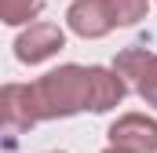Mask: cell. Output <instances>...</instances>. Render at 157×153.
Listing matches in <instances>:
<instances>
[{
	"mask_svg": "<svg viewBox=\"0 0 157 153\" xmlns=\"http://www.w3.org/2000/svg\"><path fill=\"white\" fill-rule=\"evenodd\" d=\"M154 51H146V47H124V51H117V58H113V69H117V76L135 91L139 88V80L146 76V69L154 66Z\"/></svg>",
	"mask_w": 157,
	"mask_h": 153,
	"instance_id": "52a82bcc",
	"label": "cell"
},
{
	"mask_svg": "<svg viewBox=\"0 0 157 153\" xmlns=\"http://www.w3.org/2000/svg\"><path fill=\"white\" fill-rule=\"evenodd\" d=\"M110 11H113V22L117 26H135V22L146 18L150 0H110Z\"/></svg>",
	"mask_w": 157,
	"mask_h": 153,
	"instance_id": "9c48e42d",
	"label": "cell"
},
{
	"mask_svg": "<svg viewBox=\"0 0 157 153\" xmlns=\"http://www.w3.org/2000/svg\"><path fill=\"white\" fill-rule=\"evenodd\" d=\"M102 153H128V150H117V146H106Z\"/></svg>",
	"mask_w": 157,
	"mask_h": 153,
	"instance_id": "8fae6325",
	"label": "cell"
},
{
	"mask_svg": "<svg viewBox=\"0 0 157 153\" xmlns=\"http://www.w3.org/2000/svg\"><path fill=\"white\" fill-rule=\"evenodd\" d=\"M66 29L77 33L80 40H102L117 29L110 0H70L66 7Z\"/></svg>",
	"mask_w": 157,
	"mask_h": 153,
	"instance_id": "277c9868",
	"label": "cell"
},
{
	"mask_svg": "<svg viewBox=\"0 0 157 153\" xmlns=\"http://www.w3.org/2000/svg\"><path fill=\"white\" fill-rule=\"evenodd\" d=\"M135 95L150 106V110H157V58H154V66L146 69V76L139 80V88H135Z\"/></svg>",
	"mask_w": 157,
	"mask_h": 153,
	"instance_id": "30bf717a",
	"label": "cell"
},
{
	"mask_svg": "<svg viewBox=\"0 0 157 153\" xmlns=\"http://www.w3.org/2000/svg\"><path fill=\"white\" fill-rule=\"evenodd\" d=\"M0 117L7 131H29L40 120V102L33 84H4L0 88Z\"/></svg>",
	"mask_w": 157,
	"mask_h": 153,
	"instance_id": "3957f363",
	"label": "cell"
},
{
	"mask_svg": "<svg viewBox=\"0 0 157 153\" xmlns=\"http://www.w3.org/2000/svg\"><path fill=\"white\" fill-rule=\"evenodd\" d=\"M37 88V102H40V117L44 120H66V117H77L88 110L91 102V88H88V66L77 62H66V66H55L44 76L33 80Z\"/></svg>",
	"mask_w": 157,
	"mask_h": 153,
	"instance_id": "6da1fadb",
	"label": "cell"
},
{
	"mask_svg": "<svg viewBox=\"0 0 157 153\" xmlns=\"http://www.w3.org/2000/svg\"><path fill=\"white\" fill-rule=\"evenodd\" d=\"M110 146L128 153H157V120L146 113H121L113 124H110Z\"/></svg>",
	"mask_w": 157,
	"mask_h": 153,
	"instance_id": "5b68a950",
	"label": "cell"
},
{
	"mask_svg": "<svg viewBox=\"0 0 157 153\" xmlns=\"http://www.w3.org/2000/svg\"><path fill=\"white\" fill-rule=\"evenodd\" d=\"M66 47V29L55 22H33L15 37V58L22 66H40Z\"/></svg>",
	"mask_w": 157,
	"mask_h": 153,
	"instance_id": "7a4b0ae2",
	"label": "cell"
},
{
	"mask_svg": "<svg viewBox=\"0 0 157 153\" xmlns=\"http://www.w3.org/2000/svg\"><path fill=\"white\" fill-rule=\"evenodd\" d=\"M88 88H91V102H88L91 113L117 110L124 102V95H128V84L117 76L113 66H88Z\"/></svg>",
	"mask_w": 157,
	"mask_h": 153,
	"instance_id": "8992f818",
	"label": "cell"
},
{
	"mask_svg": "<svg viewBox=\"0 0 157 153\" xmlns=\"http://www.w3.org/2000/svg\"><path fill=\"white\" fill-rule=\"evenodd\" d=\"M40 15V0H0V22L4 26H33Z\"/></svg>",
	"mask_w": 157,
	"mask_h": 153,
	"instance_id": "ba28073f",
	"label": "cell"
}]
</instances>
